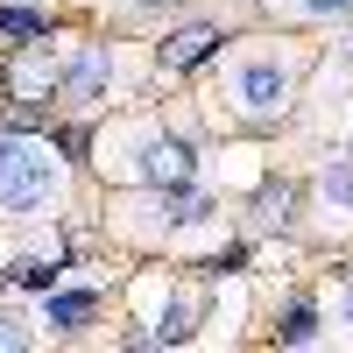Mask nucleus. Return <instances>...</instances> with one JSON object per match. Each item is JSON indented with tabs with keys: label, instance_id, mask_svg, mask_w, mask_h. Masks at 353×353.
<instances>
[{
	"label": "nucleus",
	"instance_id": "14",
	"mask_svg": "<svg viewBox=\"0 0 353 353\" xmlns=\"http://www.w3.org/2000/svg\"><path fill=\"white\" fill-rule=\"evenodd\" d=\"M21 339H28V332H21V325H14V318H8V311H0V353H14V346H21Z\"/></svg>",
	"mask_w": 353,
	"mask_h": 353
},
{
	"label": "nucleus",
	"instance_id": "16",
	"mask_svg": "<svg viewBox=\"0 0 353 353\" xmlns=\"http://www.w3.org/2000/svg\"><path fill=\"white\" fill-rule=\"evenodd\" d=\"M346 318H353V290H346Z\"/></svg>",
	"mask_w": 353,
	"mask_h": 353
},
{
	"label": "nucleus",
	"instance_id": "7",
	"mask_svg": "<svg viewBox=\"0 0 353 353\" xmlns=\"http://www.w3.org/2000/svg\"><path fill=\"white\" fill-rule=\"evenodd\" d=\"M99 85H106V50H85L78 64L64 71V85H57V92H64V99H92Z\"/></svg>",
	"mask_w": 353,
	"mask_h": 353
},
{
	"label": "nucleus",
	"instance_id": "6",
	"mask_svg": "<svg viewBox=\"0 0 353 353\" xmlns=\"http://www.w3.org/2000/svg\"><path fill=\"white\" fill-rule=\"evenodd\" d=\"M92 311H99L92 290H50V325H57V332H78Z\"/></svg>",
	"mask_w": 353,
	"mask_h": 353
},
{
	"label": "nucleus",
	"instance_id": "1",
	"mask_svg": "<svg viewBox=\"0 0 353 353\" xmlns=\"http://www.w3.org/2000/svg\"><path fill=\"white\" fill-rule=\"evenodd\" d=\"M57 184V156L36 141H0V212H28Z\"/></svg>",
	"mask_w": 353,
	"mask_h": 353
},
{
	"label": "nucleus",
	"instance_id": "8",
	"mask_svg": "<svg viewBox=\"0 0 353 353\" xmlns=\"http://www.w3.org/2000/svg\"><path fill=\"white\" fill-rule=\"evenodd\" d=\"M290 205H297V191H290V184H261L254 219H261V226H290Z\"/></svg>",
	"mask_w": 353,
	"mask_h": 353
},
{
	"label": "nucleus",
	"instance_id": "5",
	"mask_svg": "<svg viewBox=\"0 0 353 353\" xmlns=\"http://www.w3.org/2000/svg\"><path fill=\"white\" fill-rule=\"evenodd\" d=\"M241 99H248V113H276V106L290 99V78H283L276 64H248V71H241Z\"/></svg>",
	"mask_w": 353,
	"mask_h": 353
},
{
	"label": "nucleus",
	"instance_id": "17",
	"mask_svg": "<svg viewBox=\"0 0 353 353\" xmlns=\"http://www.w3.org/2000/svg\"><path fill=\"white\" fill-rule=\"evenodd\" d=\"M141 8H163V0H141Z\"/></svg>",
	"mask_w": 353,
	"mask_h": 353
},
{
	"label": "nucleus",
	"instance_id": "4",
	"mask_svg": "<svg viewBox=\"0 0 353 353\" xmlns=\"http://www.w3.org/2000/svg\"><path fill=\"white\" fill-rule=\"evenodd\" d=\"M141 176H149V184H191V149L184 141H149V149H141Z\"/></svg>",
	"mask_w": 353,
	"mask_h": 353
},
{
	"label": "nucleus",
	"instance_id": "3",
	"mask_svg": "<svg viewBox=\"0 0 353 353\" xmlns=\"http://www.w3.org/2000/svg\"><path fill=\"white\" fill-rule=\"evenodd\" d=\"M212 50H219V28H212V21H191V28H176V36L163 43V71H191V64H205Z\"/></svg>",
	"mask_w": 353,
	"mask_h": 353
},
{
	"label": "nucleus",
	"instance_id": "12",
	"mask_svg": "<svg viewBox=\"0 0 353 353\" xmlns=\"http://www.w3.org/2000/svg\"><path fill=\"white\" fill-rule=\"evenodd\" d=\"M163 219H176V226H184V219H205V198L176 184V198H163Z\"/></svg>",
	"mask_w": 353,
	"mask_h": 353
},
{
	"label": "nucleus",
	"instance_id": "13",
	"mask_svg": "<svg viewBox=\"0 0 353 353\" xmlns=\"http://www.w3.org/2000/svg\"><path fill=\"white\" fill-rule=\"evenodd\" d=\"M311 325H318V318H311V304H290V318H283L276 332H283V346H304V339H311Z\"/></svg>",
	"mask_w": 353,
	"mask_h": 353
},
{
	"label": "nucleus",
	"instance_id": "2",
	"mask_svg": "<svg viewBox=\"0 0 353 353\" xmlns=\"http://www.w3.org/2000/svg\"><path fill=\"white\" fill-rule=\"evenodd\" d=\"M57 85H64L57 57H43V50L8 57V92H14V99H57Z\"/></svg>",
	"mask_w": 353,
	"mask_h": 353
},
{
	"label": "nucleus",
	"instance_id": "15",
	"mask_svg": "<svg viewBox=\"0 0 353 353\" xmlns=\"http://www.w3.org/2000/svg\"><path fill=\"white\" fill-rule=\"evenodd\" d=\"M297 8H304V14H346L353 0H297Z\"/></svg>",
	"mask_w": 353,
	"mask_h": 353
},
{
	"label": "nucleus",
	"instance_id": "9",
	"mask_svg": "<svg viewBox=\"0 0 353 353\" xmlns=\"http://www.w3.org/2000/svg\"><path fill=\"white\" fill-rule=\"evenodd\" d=\"M8 276H14L21 290H57V261H50V254H21Z\"/></svg>",
	"mask_w": 353,
	"mask_h": 353
},
{
	"label": "nucleus",
	"instance_id": "10",
	"mask_svg": "<svg viewBox=\"0 0 353 353\" xmlns=\"http://www.w3.org/2000/svg\"><path fill=\"white\" fill-rule=\"evenodd\" d=\"M0 36H50V21L36 8H0Z\"/></svg>",
	"mask_w": 353,
	"mask_h": 353
},
{
	"label": "nucleus",
	"instance_id": "11",
	"mask_svg": "<svg viewBox=\"0 0 353 353\" xmlns=\"http://www.w3.org/2000/svg\"><path fill=\"white\" fill-rule=\"evenodd\" d=\"M318 191H325L332 205H353V163H332L325 176H318Z\"/></svg>",
	"mask_w": 353,
	"mask_h": 353
}]
</instances>
